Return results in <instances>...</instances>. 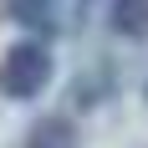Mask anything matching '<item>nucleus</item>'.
Instances as JSON below:
<instances>
[{"instance_id":"1","label":"nucleus","mask_w":148,"mask_h":148,"mask_svg":"<svg viewBox=\"0 0 148 148\" xmlns=\"http://www.w3.org/2000/svg\"><path fill=\"white\" fill-rule=\"evenodd\" d=\"M46 82H51V51L41 41H15L5 56H0V92L10 102H31L41 97Z\"/></svg>"},{"instance_id":"2","label":"nucleus","mask_w":148,"mask_h":148,"mask_svg":"<svg viewBox=\"0 0 148 148\" xmlns=\"http://www.w3.org/2000/svg\"><path fill=\"white\" fill-rule=\"evenodd\" d=\"M107 26L118 31V36H128V41H143L148 36V0H112Z\"/></svg>"},{"instance_id":"3","label":"nucleus","mask_w":148,"mask_h":148,"mask_svg":"<svg viewBox=\"0 0 148 148\" xmlns=\"http://www.w3.org/2000/svg\"><path fill=\"white\" fill-rule=\"evenodd\" d=\"M26 148H77V128L66 118H41L36 128H31Z\"/></svg>"},{"instance_id":"4","label":"nucleus","mask_w":148,"mask_h":148,"mask_svg":"<svg viewBox=\"0 0 148 148\" xmlns=\"http://www.w3.org/2000/svg\"><path fill=\"white\" fill-rule=\"evenodd\" d=\"M10 15H15V21H26V26H51L56 0H10Z\"/></svg>"}]
</instances>
